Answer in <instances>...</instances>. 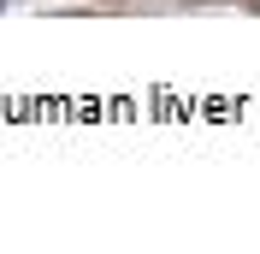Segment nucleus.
I'll use <instances>...</instances> for the list:
<instances>
[]
</instances>
